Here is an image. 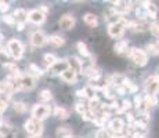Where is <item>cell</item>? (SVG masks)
Masks as SVG:
<instances>
[{
  "label": "cell",
  "instance_id": "6da1fadb",
  "mask_svg": "<svg viewBox=\"0 0 159 138\" xmlns=\"http://www.w3.org/2000/svg\"><path fill=\"white\" fill-rule=\"evenodd\" d=\"M127 22H129V21H126L123 17H119L116 21H114V22H109V25H108V35L111 36V38H114V39L122 38V36H123V33H125V30H126Z\"/></svg>",
  "mask_w": 159,
  "mask_h": 138
},
{
  "label": "cell",
  "instance_id": "7a4b0ae2",
  "mask_svg": "<svg viewBox=\"0 0 159 138\" xmlns=\"http://www.w3.org/2000/svg\"><path fill=\"white\" fill-rule=\"evenodd\" d=\"M129 57H130V60L139 66H145L147 64H148V54H147L144 50H141V48H136V47L130 48Z\"/></svg>",
  "mask_w": 159,
  "mask_h": 138
},
{
  "label": "cell",
  "instance_id": "3957f363",
  "mask_svg": "<svg viewBox=\"0 0 159 138\" xmlns=\"http://www.w3.org/2000/svg\"><path fill=\"white\" fill-rule=\"evenodd\" d=\"M24 127H25L26 133L30 134V137H39L43 133V124H42V122L33 118L28 119L25 122V124H24Z\"/></svg>",
  "mask_w": 159,
  "mask_h": 138
},
{
  "label": "cell",
  "instance_id": "277c9868",
  "mask_svg": "<svg viewBox=\"0 0 159 138\" xmlns=\"http://www.w3.org/2000/svg\"><path fill=\"white\" fill-rule=\"evenodd\" d=\"M7 50L10 55L15 60H20V58H22V54H24V47L22 44H21L20 40H17V39H11L10 42L7 43Z\"/></svg>",
  "mask_w": 159,
  "mask_h": 138
},
{
  "label": "cell",
  "instance_id": "5b68a950",
  "mask_svg": "<svg viewBox=\"0 0 159 138\" xmlns=\"http://www.w3.org/2000/svg\"><path fill=\"white\" fill-rule=\"evenodd\" d=\"M36 87V79L32 78L30 75H25L17 82L15 88L17 90H22V91H30Z\"/></svg>",
  "mask_w": 159,
  "mask_h": 138
},
{
  "label": "cell",
  "instance_id": "8992f818",
  "mask_svg": "<svg viewBox=\"0 0 159 138\" xmlns=\"http://www.w3.org/2000/svg\"><path fill=\"white\" fill-rule=\"evenodd\" d=\"M51 113V109L48 105H44V104H36L32 108V116L33 119H38V120H43V119L48 118Z\"/></svg>",
  "mask_w": 159,
  "mask_h": 138
},
{
  "label": "cell",
  "instance_id": "52a82bcc",
  "mask_svg": "<svg viewBox=\"0 0 159 138\" xmlns=\"http://www.w3.org/2000/svg\"><path fill=\"white\" fill-rule=\"evenodd\" d=\"M145 93H147V96L157 97V94L159 93V76L154 75L147 79L145 80Z\"/></svg>",
  "mask_w": 159,
  "mask_h": 138
},
{
  "label": "cell",
  "instance_id": "ba28073f",
  "mask_svg": "<svg viewBox=\"0 0 159 138\" xmlns=\"http://www.w3.org/2000/svg\"><path fill=\"white\" fill-rule=\"evenodd\" d=\"M133 8V3L131 2H115L114 6H112V11L116 15H125Z\"/></svg>",
  "mask_w": 159,
  "mask_h": 138
},
{
  "label": "cell",
  "instance_id": "9c48e42d",
  "mask_svg": "<svg viewBox=\"0 0 159 138\" xmlns=\"http://www.w3.org/2000/svg\"><path fill=\"white\" fill-rule=\"evenodd\" d=\"M47 42H48V38L43 32L36 30V32H33L32 35H30V43H32V46H35V47H43Z\"/></svg>",
  "mask_w": 159,
  "mask_h": 138
},
{
  "label": "cell",
  "instance_id": "30bf717a",
  "mask_svg": "<svg viewBox=\"0 0 159 138\" xmlns=\"http://www.w3.org/2000/svg\"><path fill=\"white\" fill-rule=\"evenodd\" d=\"M28 20H29L32 24H36V25H42V24H43L44 21H46V14L42 13L39 8H36V10L29 11Z\"/></svg>",
  "mask_w": 159,
  "mask_h": 138
},
{
  "label": "cell",
  "instance_id": "8fae6325",
  "mask_svg": "<svg viewBox=\"0 0 159 138\" xmlns=\"http://www.w3.org/2000/svg\"><path fill=\"white\" fill-rule=\"evenodd\" d=\"M108 127H109V131H111V133L122 134L123 133V130H125V122L122 120L120 118H116V119H114V120L109 122Z\"/></svg>",
  "mask_w": 159,
  "mask_h": 138
},
{
  "label": "cell",
  "instance_id": "7c38bea8",
  "mask_svg": "<svg viewBox=\"0 0 159 138\" xmlns=\"http://www.w3.org/2000/svg\"><path fill=\"white\" fill-rule=\"evenodd\" d=\"M66 62H68L69 68L72 70H75L76 73L83 72V64H82V61L78 57H68L66 58Z\"/></svg>",
  "mask_w": 159,
  "mask_h": 138
},
{
  "label": "cell",
  "instance_id": "4fadbf2b",
  "mask_svg": "<svg viewBox=\"0 0 159 138\" xmlns=\"http://www.w3.org/2000/svg\"><path fill=\"white\" fill-rule=\"evenodd\" d=\"M69 66H68V62H66V60H58L56 64H54L53 66H50V72L53 73V75H57V73H62L64 70H66Z\"/></svg>",
  "mask_w": 159,
  "mask_h": 138
},
{
  "label": "cell",
  "instance_id": "5bb4252c",
  "mask_svg": "<svg viewBox=\"0 0 159 138\" xmlns=\"http://www.w3.org/2000/svg\"><path fill=\"white\" fill-rule=\"evenodd\" d=\"M73 26H75V18H73L72 15L66 14V15H64V17L60 20V28H61V29L69 30V29H72Z\"/></svg>",
  "mask_w": 159,
  "mask_h": 138
},
{
  "label": "cell",
  "instance_id": "9a60e30c",
  "mask_svg": "<svg viewBox=\"0 0 159 138\" xmlns=\"http://www.w3.org/2000/svg\"><path fill=\"white\" fill-rule=\"evenodd\" d=\"M61 79L66 83H71V84H75L76 80H78V73L75 70H72L71 68H68L66 70H64L61 73Z\"/></svg>",
  "mask_w": 159,
  "mask_h": 138
},
{
  "label": "cell",
  "instance_id": "2e32d148",
  "mask_svg": "<svg viewBox=\"0 0 159 138\" xmlns=\"http://www.w3.org/2000/svg\"><path fill=\"white\" fill-rule=\"evenodd\" d=\"M141 4H144L147 13H148V17L151 18V20H155V18H157V15H158V11H159L158 7H157V4H155V3H152V2H143Z\"/></svg>",
  "mask_w": 159,
  "mask_h": 138
},
{
  "label": "cell",
  "instance_id": "e0dca14e",
  "mask_svg": "<svg viewBox=\"0 0 159 138\" xmlns=\"http://www.w3.org/2000/svg\"><path fill=\"white\" fill-rule=\"evenodd\" d=\"M15 90V86L13 82L10 80H3L0 82V93H6V94H11Z\"/></svg>",
  "mask_w": 159,
  "mask_h": 138
},
{
  "label": "cell",
  "instance_id": "ac0fdd59",
  "mask_svg": "<svg viewBox=\"0 0 159 138\" xmlns=\"http://www.w3.org/2000/svg\"><path fill=\"white\" fill-rule=\"evenodd\" d=\"M127 46H129V43H127L126 40L116 42V44L114 46V51L119 55H123V54L127 53Z\"/></svg>",
  "mask_w": 159,
  "mask_h": 138
},
{
  "label": "cell",
  "instance_id": "d6986e66",
  "mask_svg": "<svg viewBox=\"0 0 159 138\" xmlns=\"http://www.w3.org/2000/svg\"><path fill=\"white\" fill-rule=\"evenodd\" d=\"M13 15L15 21H17V24H25V20L28 18V14H26V11L24 8H17Z\"/></svg>",
  "mask_w": 159,
  "mask_h": 138
},
{
  "label": "cell",
  "instance_id": "ffe728a7",
  "mask_svg": "<svg viewBox=\"0 0 159 138\" xmlns=\"http://www.w3.org/2000/svg\"><path fill=\"white\" fill-rule=\"evenodd\" d=\"M56 134L58 138H69V137H72V130L68 126H61V127L57 128Z\"/></svg>",
  "mask_w": 159,
  "mask_h": 138
},
{
  "label": "cell",
  "instance_id": "44dd1931",
  "mask_svg": "<svg viewBox=\"0 0 159 138\" xmlns=\"http://www.w3.org/2000/svg\"><path fill=\"white\" fill-rule=\"evenodd\" d=\"M83 21H84V24L89 26H97L98 25V20H97V15L96 14H91V13H87L86 15L83 17Z\"/></svg>",
  "mask_w": 159,
  "mask_h": 138
},
{
  "label": "cell",
  "instance_id": "7402d4cb",
  "mask_svg": "<svg viewBox=\"0 0 159 138\" xmlns=\"http://www.w3.org/2000/svg\"><path fill=\"white\" fill-rule=\"evenodd\" d=\"M76 48H78L79 54L83 55L84 58H90V57H91V54H90V51H89L87 46L84 44L83 42H78V43H76Z\"/></svg>",
  "mask_w": 159,
  "mask_h": 138
},
{
  "label": "cell",
  "instance_id": "603a6c76",
  "mask_svg": "<svg viewBox=\"0 0 159 138\" xmlns=\"http://www.w3.org/2000/svg\"><path fill=\"white\" fill-rule=\"evenodd\" d=\"M54 115H56L58 119H61V120H66V119L69 118V112L65 108H61V106H56Z\"/></svg>",
  "mask_w": 159,
  "mask_h": 138
},
{
  "label": "cell",
  "instance_id": "cb8c5ba5",
  "mask_svg": "<svg viewBox=\"0 0 159 138\" xmlns=\"http://www.w3.org/2000/svg\"><path fill=\"white\" fill-rule=\"evenodd\" d=\"M48 42H50L53 46H56V47H61V46L65 44V39H64L62 36H60V35L50 36V38H48Z\"/></svg>",
  "mask_w": 159,
  "mask_h": 138
},
{
  "label": "cell",
  "instance_id": "d4e9b609",
  "mask_svg": "<svg viewBox=\"0 0 159 138\" xmlns=\"http://www.w3.org/2000/svg\"><path fill=\"white\" fill-rule=\"evenodd\" d=\"M28 69H29V75L32 76V78H39V76L43 75V70L39 68L38 65H35V64H30Z\"/></svg>",
  "mask_w": 159,
  "mask_h": 138
},
{
  "label": "cell",
  "instance_id": "484cf974",
  "mask_svg": "<svg viewBox=\"0 0 159 138\" xmlns=\"http://www.w3.org/2000/svg\"><path fill=\"white\" fill-rule=\"evenodd\" d=\"M39 100L47 102V101L53 100V93H51L50 90H47V88H44V90H42L40 93H39Z\"/></svg>",
  "mask_w": 159,
  "mask_h": 138
},
{
  "label": "cell",
  "instance_id": "4316f807",
  "mask_svg": "<svg viewBox=\"0 0 159 138\" xmlns=\"http://www.w3.org/2000/svg\"><path fill=\"white\" fill-rule=\"evenodd\" d=\"M144 104L147 108H149V106H155L158 105V98L154 97V96H145L144 97Z\"/></svg>",
  "mask_w": 159,
  "mask_h": 138
},
{
  "label": "cell",
  "instance_id": "83f0119b",
  "mask_svg": "<svg viewBox=\"0 0 159 138\" xmlns=\"http://www.w3.org/2000/svg\"><path fill=\"white\" fill-rule=\"evenodd\" d=\"M57 61L58 60H57V57L54 54H46L44 55V62H46V65H47L48 68H50V66H53Z\"/></svg>",
  "mask_w": 159,
  "mask_h": 138
},
{
  "label": "cell",
  "instance_id": "f1b7e54d",
  "mask_svg": "<svg viewBox=\"0 0 159 138\" xmlns=\"http://www.w3.org/2000/svg\"><path fill=\"white\" fill-rule=\"evenodd\" d=\"M14 110L17 113H25L26 112V104L22 102V101H18V102L14 104Z\"/></svg>",
  "mask_w": 159,
  "mask_h": 138
},
{
  "label": "cell",
  "instance_id": "f546056e",
  "mask_svg": "<svg viewBox=\"0 0 159 138\" xmlns=\"http://www.w3.org/2000/svg\"><path fill=\"white\" fill-rule=\"evenodd\" d=\"M96 138H114V136L111 134V131L105 130V128H100L96 133Z\"/></svg>",
  "mask_w": 159,
  "mask_h": 138
},
{
  "label": "cell",
  "instance_id": "4dcf8cb0",
  "mask_svg": "<svg viewBox=\"0 0 159 138\" xmlns=\"http://www.w3.org/2000/svg\"><path fill=\"white\" fill-rule=\"evenodd\" d=\"M136 15H137V18H140L141 21H144L147 17H148V13H147V10H145V7L143 6V7H140L139 6V8L136 10Z\"/></svg>",
  "mask_w": 159,
  "mask_h": 138
},
{
  "label": "cell",
  "instance_id": "1f68e13d",
  "mask_svg": "<svg viewBox=\"0 0 159 138\" xmlns=\"http://www.w3.org/2000/svg\"><path fill=\"white\" fill-rule=\"evenodd\" d=\"M149 32L154 36H159V24L158 22H152L149 25Z\"/></svg>",
  "mask_w": 159,
  "mask_h": 138
},
{
  "label": "cell",
  "instance_id": "d6a6232c",
  "mask_svg": "<svg viewBox=\"0 0 159 138\" xmlns=\"http://www.w3.org/2000/svg\"><path fill=\"white\" fill-rule=\"evenodd\" d=\"M3 21H4L6 24H8V25H14V24H17L14 15H4V17H3Z\"/></svg>",
  "mask_w": 159,
  "mask_h": 138
},
{
  "label": "cell",
  "instance_id": "836d02e7",
  "mask_svg": "<svg viewBox=\"0 0 159 138\" xmlns=\"http://www.w3.org/2000/svg\"><path fill=\"white\" fill-rule=\"evenodd\" d=\"M130 108H131V102L129 100H125L123 102H122V106H120L122 112H127V110H130Z\"/></svg>",
  "mask_w": 159,
  "mask_h": 138
},
{
  "label": "cell",
  "instance_id": "e575fe53",
  "mask_svg": "<svg viewBox=\"0 0 159 138\" xmlns=\"http://www.w3.org/2000/svg\"><path fill=\"white\" fill-rule=\"evenodd\" d=\"M147 51H148L151 55H158V50L155 44H147Z\"/></svg>",
  "mask_w": 159,
  "mask_h": 138
},
{
  "label": "cell",
  "instance_id": "d590c367",
  "mask_svg": "<svg viewBox=\"0 0 159 138\" xmlns=\"http://www.w3.org/2000/svg\"><path fill=\"white\" fill-rule=\"evenodd\" d=\"M7 61H8V54L6 53V51H0V64H7Z\"/></svg>",
  "mask_w": 159,
  "mask_h": 138
},
{
  "label": "cell",
  "instance_id": "8d00e7d4",
  "mask_svg": "<svg viewBox=\"0 0 159 138\" xmlns=\"http://www.w3.org/2000/svg\"><path fill=\"white\" fill-rule=\"evenodd\" d=\"M8 8H10V4H8L7 2H0V11H2V13H6Z\"/></svg>",
  "mask_w": 159,
  "mask_h": 138
},
{
  "label": "cell",
  "instance_id": "74e56055",
  "mask_svg": "<svg viewBox=\"0 0 159 138\" xmlns=\"http://www.w3.org/2000/svg\"><path fill=\"white\" fill-rule=\"evenodd\" d=\"M116 93H118L119 96H125V94L127 93V90L123 87V86H119V87H116Z\"/></svg>",
  "mask_w": 159,
  "mask_h": 138
},
{
  "label": "cell",
  "instance_id": "f35d334b",
  "mask_svg": "<svg viewBox=\"0 0 159 138\" xmlns=\"http://www.w3.org/2000/svg\"><path fill=\"white\" fill-rule=\"evenodd\" d=\"M75 108H76V110H78L79 113H80V115H82V113H83V112H86V110H84V106L82 105V104H76V105H75Z\"/></svg>",
  "mask_w": 159,
  "mask_h": 138
},
{
  "label": "cell",
  "instance_id": "ab89813d",
  "mask_svg": "<svg viewBox=\"0 0 159 138\" xmlns=\"http://www.w3.org/2000/svg\"><path fill=\"white\" fill-rule=\"evenodd\" d=\"M131 138H147L143 133H140V131H136V133L131 134Z\"/></svg>",
  "mask_w": 159,
  "mask_h": 138
},
{
  "label": "cell",
  "instance_id": "60d3db41",
  "mask_svg": "<svg viewBox=\"0 0 159 138\" xmlns=\"http://www.w3.org/2000/svg\"><path fill=\"white\" fill-rule=\"evenodd\" d=\"M126 119H127V122H129V123L130 124H133L134 123V115H133V113H127V115H126Z\"/></svg>",
  "mask_w": 159,
  "mask_h": 138
},
{
  "label": "cell",
  "instance_id": "b9f144b4",
  "mask_svg": "<svg viewBox=\"0 0 159 138\" xmlns=\"http://www.w3.org/2000/svg\"><path fill=\"white\" fill-rule=\"evenodd\" d=\"M6 109H7V102H3V101H0V113H3Z\"/></svg>",
  "mask_w": 159,
  "mask_h": 138
},
{
  "label": "cell",
  "instance_id": "7bdbcfd3",
  "mask_svg": "<svg viewBox=\"0 0 159 138\" xmlns=\"http://www.w3.org/2000/svg\"><path fill=\"white\" fill-rule=\"evenodd\" d=\"M127 91H129V93H131V94H134V93L137 91V86H136V84H131V86H130V88H129Z\"/></svg>",
  "mask_w": 159,
  "mask_h": 138
},
{
  "label": "cell",
  "instance_id": "ee69618b",
  "mask_svg": "<svg viewBox=\"0 0 159 138\" xmlns=\"http://www.w3.org/2000/svg\"><path fill=\"white\" fill-rule=\"evenodd\" d=\"M76 94H78V97L86 98V94H84V88H83V90H78V91H76Z\"/></svg>",
  "mask_w": 159,
  "mask_h": 138
},
{
  "label": "cell",
  "instance_id": "f6af8a7d",
  "mask_svg": "<svg viewBox=\"0 0 159 138\" xmlns=\"http://www.w3.org/2000/svg\"><path fill=\"white\" fill-rule=\"evenodd\" d=\"M24 28H25V24H17V29L18 30H24Z\"/></svg>",
  "mask_w": 159,
  "mask_h": 138
},
{
  "label": "cell",
  "instance_id": "bcb514c9",
  "mask_svg": "<svg viewBox=\"0 0 159 138\" xmlns=\"http://www.w3.org/2000/svg\"><path fill=\"white\" fill-rule=\"evenodd\" d=\"M155 46H157V50H158V55H159V40L155 43Z\"/></svg>",
  "mask_w": 159,
  "mask_h": 138
},
{
  "label": "cell",
  "instance_id": "7dc6e473",
  "mask_svg": "<svg viewBox=\"0 0 159 138\" xmlns=\"http://www.w3.org/2000/svg\"><path fill=\"white\" fill-rule=\"evenodd\" d=\"M3 39H4V36H3V33H0V43L3 42Z\"/></svg>",
  "mask_w": 159,
  "mask_h": 138
},
{
  "label": "cell",
  "instance_id": "c3c4849f",
  "mask_svg": "<svg viewBox=\"0 0 159 138\" xmlns=\"http://www.w3.org/2000/svg\"><path fill=\"white\" fill-rule=\"evenodd\" d=\"M0 138H6V137H4V134H3V133H0Z\"/></svg>",
  "mask_w": 159,
  "mask_h": 138
},
{
  "label": "cell",
  "instance_id": "681fc988",
  "mask_svg": "<svg viewBox=\"0 0 159 138\" xmlns=\"http://www.w3.org/2000/svg\"><path fill=\"white\" fill-rule=\"evenodd\" d=\"M2 123H3V120H2V118H0V127H2Z\"/></svg>",
  "mask_w": 159,
  "mask_h": 138
},
{
  "label": "cell",
  "instance_id": "f907efd6",
  "mask_svg": "<svg viewBox=\"0 0 159 138\" xmlns=\"http://www.w3.org/2000/svg\"><path fill=\"white\" fill-rule=\"evenodd\" d=\"M69 138H72V137H69Z\"/></svg>",
  "mask_w": 159,
  "mask_h": 138
}]
</instances>
